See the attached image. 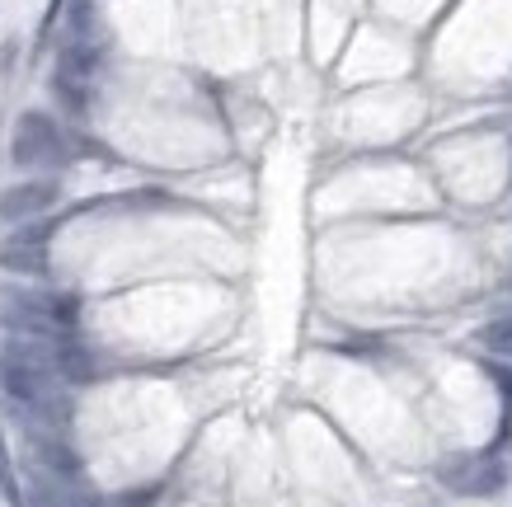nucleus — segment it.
Returning <instances> with one entry per match:
<instances>
[{
	"mask_svg": "<svg viewBox=\"0 0 512 507\" xmlns=\"http://www.w3.org/2000/svg\"><path fill=\"white\" fill-rule=\"evenodd\" d=\"M66 155H71V137L47 113H24L15 123V137H10V160L15 165L43 169V165H62Z\"/></svg>",
	"mask_w": 512,
	"mask_h": 507,
	"instance_id": "f257e3e1",
	"label": "nucleus"
},
{
	"mask_svg": "<svg viewBox=\"0 0 512 507\" xmlns=\"http://www.w3.org/2000/svg\"><path fill=\"white\" fill-rule=\"evenodd\" d=\"M442 484L461 498H489L508 484V465L498 461V451H480V456H456L442 465Z\"/></svg>",
	"mask_w": 512,
	"mask_h": 507,
	"instance_id": "f03ea898",
	"label": "nucleus"
},
{
	"mask_svg": "<svg viewBox=\"0 0 512 507\" xmlns=\"http://www.w3.org/2000/svg\"><path fill=\"white\" fill-rule=\"evenodd\" d=\"M57 221H43V226H29L19 231L15 240H5L0 249V268L5 273H19V277H43L47 273V235H52Z\"/></svg>",
	"mask_w": 512,
	"mask_h": 507,
	"instance_id": "7ed1b4c3",
	"label": "nucleus"
},
{
	"mask_svg": "<svg viewBox=\"0 0 512 507\" xmlns=\"http://www.w3.org/2000/svg\"><path fill=\"white\" fill-rule=\"evenodd\" d=\"M62 198V188L52 179H33V184H15L0 193V221H29V216L47 212L52 202Z\"/></svg>",
	"mask_w": 512,
	"mask_h": 507,
	"instance_id": "20e7f679",
	"label": "nucleus"
},
{
	"mask_svg": "<svg viewBox=\"0 0 512 507\" xmlns=\"http://www.w3.org/2000/svg\"><path fill=\"white\" fill-rule=\"evenodd\" d=\"M33 456H38V465H43L47 475L71 479L80 470V461L71 456V446H62L57 437H33Z\"/></svg>",
	"mask_w": 512,
	"mask_h": 507,
	"instance_id": "39448f33",
	"label": "nucleus"
},
{
	"mask_svg": "<svg viewBox=\"0 0 512 507\" xmlns=\"http://www.w3.org/2000/svg\"><path fill=\"white\" fill-rule=\"evenodd\" d=\"M57 376H66V381H94V357L62 338L57 343Z\"/></svg>",
	"mask_w": 512,
	"mask_h": 507,
	"instance_id": "423d86ee",
	"label": "nucleus"
},
{
	"mask_svg": "<svg viewBox=\"0 0 512 507\" xmlns=\"http://www.w3.org/2000/svg\"><path fill=\"white\" fill-rule=\"evenodd\" d=\"M52 90H57V99H62L71 113H85V108H90V85H85V80L52 76Z\"/></svg>",
	"mask_w": 512,
	"mask_h": 507,
	"instance_id": "0eeeda50",
	"label": "nucleus"
},
{
	"mask_svg": "<svg viewBox=\"0 0 512 507\" xmlns=\"http://www.w3.org/2000/svg\"><path fill=\"white\" fill-rule=\"evenodd\" d=\"M484 343H489L494 353H512V315L489 324V329H484Z\"/></svg>",
	"mask_w": 512,
	"mask_h": 507,
	"instance_id": "6e6552de",
	"label": "nucleus"
},
{
	"mask_svg": "<svg viewBox=\"0 0 512 507\" xmlns=\"http://www.w3.org/2000/svg\"><path fill=\"white\" fill-rule=\"evenodd\" d=\"M71 29H76V38H85V33L94 29V5L90 0H71Z\"/></svg>",
	"mask_w": 512,
	"mask_h": 507,
	"instance_id": "1a4fd4ad",
	"label": "nucleus"
},
{
	"mask_svg": "<svg viewBox=\"0 0 512 507\" xmlns=\"http://www.w3.org/2000/svg\"><path fill=\"white\" fill-rule=\"evenodd\" d=\"M0 484H5V493H10V503L24 507V498H19V484H15V475H10V451H5V437H0Z\"/></svg>",
	"mask_w": 512,
	"mask_h": 507,
	"instance_id": "9d476101",
	"label": "nucleus"
},
{
	"mask_svg": "<svg viewBox=\"0 0 512 507\" xmlns=\"http://www.w3.org/2000/svg\"><path fill=\"white\" fill-rule=\"evenodd\" d=\"M160 498V489H141V493H123L118 498V507H151Z\"/></svg>",
	"mask_w": 512,
	"mask_h": 507,
	"instance_id": "9b49d317",
	"label": "nucleus"
}]
</instances>
